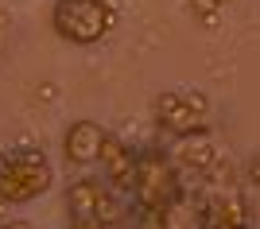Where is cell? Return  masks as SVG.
Listing matches in <instances>:
<instances>
[{"label":"cell","mask_w":260,"mask_h":229,"mask_svg":"<svg viewBox=\"0 0 260 229\" xmlns=\"http://www.w3.org/2000/svg\"><path fill=\"white\" fill-rule=\"evenodd\" d=\"M190 4H194V16H202V20H206V27H214L217 12L225 8V4H233V0H190Z\"/></svg>","instance_id":"obj_10"},{"label":"cell","mask_w":260,"mask_h":229,"mask_svg":"<svg viewBox=\"0 0 260 229\" xmlns=\"http://www.w3.org/2000/svg\"><path fill=\"white\" fill-rule=\"evenodd\" d=\"M70 229H101L98 221H70Z\"/></svg>","instance_id":"obj_14"},{"label":"cell","mask_w":260,"mask_h":229,"mask_svg":"<svg viewBox=\"0 0 260 229\" xmlns=\"http://www.w3.org/2000/svg\"><path fill=\"white\" fill-rule=\"evenodd\" d=\"M252 225H256V214H252L249 198L237 190L214 194L198 214V229H252Z\"/></svg>","instance_id":"obj_7"},{"label":"cell","mask_w":260,"mask_h":229,"mask_svg":"<svg viewBox=\"0 0 260 229\" xmlns=\"http://www.w3.org/2000/svg\"><path fill=\"white\" fill-rule=\"evenodd\" d=\"M51 27L70 47H93V43H101V39L113 35L117 8L109 0H54Z\"/></svg>","instance_id":"obj_3"},{"label":"cell","mask_w":260,"mask_h":229,"mask_svg":"<svg viewBox=\"0 0 260 229\" xmlns=\"http://www.w3.org/2000/svg\"><path fill=\"white\" fill-rule=\"evenodd\" d=\"M98 163H101V183H105L113 194H128L132 179H136V148H132L128 140H120L117 132H105V136H101Z\"/></svg>","instance_id":"obj_6"},{"label":"cell","mask_w":260,"mask_h":229,"mask_svg":"<svg viewBox=\"0 0 260 229\" xmlns=\"http://www.w3.org/2000/svg\"><path fill=\"white\" fill-rule=\"evenodd\" d=\"M4 221H8V206H4V202H0V225H4Z\"/></svg>","instance_id":"obj_15"},{"label":"cell","mask_w":260,"mask_h":229,"mask_svg":"<svg viewBox=\"0 0 260 229\" xmlns=\"http://www.w3.org/2000/svg\"><path fill=\"white\" fill-rule=\"evenodd\" d=\"M0 229H35V225H31V221H23V218H8Z\"/></svg>","instance_id":"obj_13"},{"label":"cell","mask_w":260,"mask_h":229,"mask_svg":"<svg viewBox=\"0 0 260 229\" xmlns=\"http://www.w3.org/2000/svg\"><path fill=\"white\" fill-rule=\"evenodd\" d=\"M152 117H155V128L183 140L190 132H202L210 120V97L202 89H163L155 93L152 101Z\"/></svg>","instance_id":"obj_4"},{"label":"cell","mask_w":260,"mask_h":229,"mask_svg":"<svg viewBox=\"0 0 260 229\" xmlns=\"http://www.w3.org/2000/svg\"><path fill=\"white\" fill-rule=\"evenodd\" d=\"M66 214H70V221H98L101 229L124 221L120 194H113L98 175H82L66 186Z\"/></svg>","instance_id":"obj_5"},{"label":"cell","mask_w":260,"mask_h":229,"mask_svg":"<svg viewBox=\"0 0 260 229\" xmlns=\"http://www.w3.org/2000/svg\"><path fill=\"white\" fill-rule=\"evenodd\" d=\"M171 163L179 167V175H210L217 163H221V148H217V140L210 136V128L202 132H190V136H183V140H175L171 152Z\"/></svg>","instance_id":"obj_8"},{"label":"cell","mask_w":260,"mask_h":229,"mask_svg":"<svg viewBox=\"0 0 260 229\" xmlns=\"http://www.w3.org/2000/svg\"><path fill=\"white\" fill-rule=\"evenodd\" d=\"M128 198L136 214H159V210H167L171 202L183 198V175L171 163L167 148L148 144L136 152V179H132Z\"/></svg>","instance_id":"obj_2"},{"label":"cell","mask_w":260,"mask_h":229,"mask_svg":"<svg viewBox=\"0 0 260 229\" xmlns=\"http://www.w3.org/2000/svg\"><path fill=\"white\" fill-rule=\"evenodd\" d=\"M54 186V163L47 159L43 148L20 144L0 152V202L4 206H27L43 198Z\"/></svg>","instance_id":"obj_1"},{"label":"cell","mask_w":260,"mask_h":229,"mask_svg":"<svg viewBox=\"0 0 260 229\" xmlns=\"http://www.w3.org/2000/svg\"><path fill=\"white\" fill-rule=\"evenodd\" d=\"M245 179H249L252 186H260V152L249 155V163H245Z\"/></svg>","instance_id":"obj_11"},{"label":"cell","mask_w":260,"mask_h":229,"mask_svg":"<svg viewBox=\"0 0 260 229\" xmlns=\"http://www.w3.org/2000/svg\"><path fill=\"white\" fill-rule=\"evenodd\" d=\"M101 136H105V128H101L98 120H70V128L62 132V159L70 167H89L98 163V152H101Z\"/></svg>","instance_id":"obj_9"},{"label":"cell","mask_w":260,"mask_h":229,"mask_svg":"<svg viewBox=\"0 0 260 229\" xmlns=\"http://www.w3.org/2000/svg\"><path fill=\"white\" fill-rule=\"evenodd\" d=\"M136 229H167L159 214H136Z\"/></svg>","instance_id":"obj_12"}]
</instances>
